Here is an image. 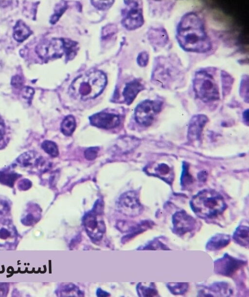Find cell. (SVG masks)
<instances>
[{
    "instance_id": "1",
    "label": "cell",
    "mask_w": 249,
    "mask_h": 297,
    "mask_svg": "<svg viewBox=\"0 0 249 297\" xmlns=\"http://www.w3.org/2000/svg\"><path fill=\"white\" fill-rule=\"evenodd\" d=\"M176 38L180 47L187 52L204 53L212 49L204 22L194 12L186 13L181 17L177 26Z\"/></svg>"
},
{
    "instance_id": "2",
    "label": "cell",
    "mask_w": 249,
    "mask_h": 297,
    "mask_svg": "<svg viewBox=\"0 0 249 297\" xmlns=\"http://www.w3.org/2000/svg\"><path fill=\"white\" fill-rule=\"evenodd\" d=\"M107 83L106 75L99 70H91L76 77L70 87L71 94L82 100L99 96Z\"/></svg>"
},
{
    "instance_id": "3",
    "label": "cell",
    "mask_w": 249,
    "mask_h": 297,
    "mask_svg": "<svg viewBox=\"0 0 249 297\" xmlns=\"http://www.w3.org/2000/svg\"><path fill=\"white\" fill-rule=\"evenodd\" d=\"M193 212L204 219H213L222 215L227 208L223 196L218 192L205 189L194 195L190 202Z\"/></svg>"
},
{
    "instance_id": "4",
    "label": "cell",
    "mask_w": 249,
    "mask_h": 297,
    "mask_svg": "<svg viewBox=\"0 0 249 297\" xmlns=\"http://www.w3.org/2000/svg\"><path fill=\"white\" fill-rule=\"evenodd\" d=\"M77 43L64 38H53L40 42L36 46L35 51L38 57L43 60L58 58L64 54L67 60L72 59L76 55Z\"/></svg>"
},
{
    "instance_id": "5",
    "label": "cell",
    "mask_w": 249,
    "mask_h": 297,
    "mask_svg": "<svg viewBox=\"0 0 249 297\" xmlns=\"http://www.w3.org/2000/svg\"><path fill=\"white\" fill-rule=\"evenodd\" d=\"M210 68H203L195 73L192 80L196 97L204 103H212L220 99L218 85Z\"/></svg>"
},
{
    "instance_id": "6",
    "label": "cell",
    "mask_w": 249,
    "mask_h": 297,
    "mask_svg": "<svg viewBox=\"0 0 249 297\" xmlns=\"http://www.w3.org/2000/svg\"><path fill=\"white\" fill-rule=\"evenodd\" d=\"M181 73L178 62L170 57L160 56L155 59L151 81L163 88L172 87Z\"/></svg>"
},
{
    "instance_id": "7",
    "label": "cell",
    "mask_w": 249,
    "mask_h": 297,
    "mask_svg": "<svg viewBox=\"0 0 249 297\" xmlns=\"http://www.w3.org/2000/svg\"><path fill=\"white\" fill-rule=\"evenodd\" d=\"M163 102L159 100H145L139 103L135 109L134 117L140 124L149 126L161 111Z\"/></svg>"
},
{
    "instance_id": "8",
    "label": "cell",
    "mask_w": 249,
    "mask_h": 297,
    "mask_svg": "<svg viewBox=\"0 0 249 297\" xmlns=\"http://www.w3.org/2000/svg\"><path fill=\"white\" fill-rule=\"evenodd\" d=\"M247 262L234 258L225 253L224 256L213 262L214 271L216 274L232 277L244 267Z\"/></svg>"
},
{
    "instance_id": "9",
    "label": "cell",
    "mask_w": 249,
    "mask_h": 297,
    "mask_svg": "<svg viewBox=\"0 0 249 297\" xmlns=\"http://www.w3.org/2000/svg\"><path fill=\"white\" fill-rule=\"evenodd\" d=\"M128 10L124 13L122 24L129 30L141 27L144 23L142 9L140 2L134 0H124Z\"/></svg>"
},
{
    "instance_id": "10",
    "label": "cell",
    "mask_w": 249,
    "mask_h": 297,
    "mask_svg": "<svg viewBox=\"0 0 249 297\" xmlns=\"http://www.w3.org/2000/svg\"><path fill=\"white\" fill-rule=\"evenodd\" d=\"M172 224L173 232L179 236L194 231L198 227L197 220L183 210L173 215Z\"/></svg>"
},
{
    "instance_id": "11",
    "label": "cell",
    "mask_w": 249,
    "mask_h": 297,
    "mask_svg": "<svg viewBox=\"0 0 249 297\" xmlns=\"http://www.w3.org/2000/svg\"><path fill=\"white\" fill-rule=\"evenodd\" d=\"M118 207L123 213L129 216L138 215L142 209L136 194L133 192L122 194L119 199Z\"/></svg>"
},
{
    "instance_id": "12",
    "label": "cell",
    "mask_w": 249,
    "mask_h": 297,
    "mask_svg": "<svg viewBox=\"0 0 249 297\" xmlns=\"http://www.w3.org/2000/svg\"><path fill=\"white\" fill-rule=\"evenodd\" d=\"M84 225L88 235L95 240H100L105 231L103 221L95 209L85 216Z\"/></svg>"
},
{
    "instance_id": "13",
    "label": "cell",
    "mask_w": 249,
    "mask_h": 297,
    "mask_svg": "<svg viewBox=\"0 0 249 297\" xmlns=\"http://www.w3.org/2000/svg\"><path fill=\"white\" fill-rule=\"evenodd\" d=\"M89 120L91 125L106 129L115 128L120 123L118 115L106 112L94 114L89 117Z\"/></svg>"
},
{
    "instance_id": "14",
    "label": "cell",
    "mask_w": 249,
    "mask_h": 297,
    "mask_svg": "<svg viewBox=\"0 0 249 297\" xmlns=\"http://www.w3.org/2000/svg\"><path fill=\"white\" fill-rule=\"evenodd\" d=\"M208 121L204 115L194 116L191 120L188 130V138L189 140H198L201 136L203 129Z\"/></svg>"
},
{
    "instance_id": "15",
    "label": "cell",
    "mask_w": 249,
    "mask_h": 297,
    "mask_svg": "<svg viewBox=\"0 0 249 297\" xmlns=\"http://www.w3.org/2000/svg\"><path fill=\"white\" fill-rule=\"evenodd\" d=\"M14 227L8 221H0V248H8L12 245L16 239Z\"/></svg>"
},
{
    "instance_id": "16",
    "label": "cell",
    "mask_w": 249,
    "mask_h": 297,
    "mask_svg": "<svg viewBox=\"0 0 249 297\" xmlns=\"http://www.w3.org/2000/svg\"><path fill=\"white\" fill-rule=\"evenodd\" d=\"M44 164V160L32 151L23 153L16 159L15 162L16 166L26 169H31L34 166L41 167Z\"/></svg>"
},
{
    "instance_id": "17",
    "label": "cell",
    "mask_w": 249,
    "mask_h": 297,
    "mask_svg": "<svg viewBox=\"0 0 249 297\" xmlns=\"http://www.w3.org/2000/svg\"><path fill=\"white\" fill-rule=\"evenodd\" d=\"M148 37L149 41L156 50L164 47L169 41L166 30L161 26L152 28L149 31Z\"/></svg>"
},
{
    "instance_id": "18",
    "label": "cell",
    "mask_w": 249,
    "mask_h": 297,
    "mask_svg": "<svg viewBox=\"0 0 249 297\" xmlns=\"http://www.w3.org/2000/svg\"><path fill=\"white\" fill-rule=\"evenodd\" d=\"M206 291H200L199 296H230L232 293V290L230 285L225 282H218L213 283L209 287L202 290Z\"/></svg>"
},
{
    "instance_id": "19",
    "label": "cell",
    "mask_w": 249,
    "mask_h": 297,
    "mask_svg": "<svg viewBox=\"0 0 249 297\" xmlns=\"http://www.w3.org/2000/svg\"><path fill=\"white\" fill-rule=\"evenodd\" d=\"M144 89V86L140 80L134 79L127 83L123 91V96L125 103L128 105L131 104L137 94Z\"/></svg>"
},
{
    "instance_id": "20",
    "label": "cell",
    "mask_w": 249,
    "mask_h": 297,
    "mask_svg": "<svg viewBox=\"0 0 249 297\" xmlns=\"http://www.w3.org/2000/svg\"><path fill=\"white\" fill-rule=\"evenodd\" d=\"M145 169L149 175L158 176L169 184L172 183L173 179V172L167 164L161 163L154 166L150 165Z\"/></svg>"
},
{
    "instance_id": "21",
    "label": "cell",
    "mask_w": 249,
    "mask_h": 297,
    "mask_svg": "<svg viewBox=\"0 0 249 297\" xmlns=\"http://www.w3.org/2000/svg\"><path fill=\"white\" fill-rule=\"evenodd\" d=\"M230 241V235L221 233L216 234L208 240L206 245V249L210 251L219 250L228 245Z\"/></svg>"
},
{
    "instance_id": "22",
    "label": "cell",
    "mask_w": 249,
    "mask_h": 297,
    "mask_svg": "<svg viewBox=\"0 0 249 297\" xmlns=\"http://www.w3.org/2000/svg\"><path fill=\"white\" fill-rule=\"evenodd\" d=\"M32 34L30 28L21 20H18L13 27V37L18 42L24 41Z\"/></svg>"
},
{
    "instance_id": "23",
    "label": "cell",
    "mask_w": 249,
    "mask_h": 297,
    "mask_svg": "<svg viewBox=\"0 0 249 297\" xmlns=\"http://www.w3.org/2000/svg\"><path fill=\"white\" fill-rule=\"evenodd\" d=\"M232 239L239 245L248 247L249 244V228L248 226L240 225L237 227L232 235Z\"/></svg>"
},
{
    "instance_id": "24",
    "label": "cell",
    "mask_w": 249,
    "mask_h": 297,
    "mask_svg": "<svg viewBox=\"0 0 249 297\" xmlns=\"http://www.w3.org/2000/svg\"><path fill=\"white\" fill-rule=\"evenodd\" d=\"M137 288L139 296H159L158 292L154 283L151 282L147 284L141 283L138 284Z\"/></svg>"
},
{
    "instance_id": "25",
    "label": "cell",
    "mask_w": 249,
    "mask_h": 297,
    "mask_svg": "<svg viewBox=\"0 0 249 297\" xmlns=\"http://www.w3.org/2000/svg\"><path fill=\"white\" fill-rule=\"evenodd\" d=\"M222 94L223 96L230 93L234 83V78L232 76L225 70L220 72Z\"/></svg>"
},
{
    "instance_id": "26",
    "label": "cell",
    "mask_w": 249,
    "mask_h": 297,
    "mask_svg": "<svg viewBox=\"0 0 249 297\" xmlns=\"http://www.w3.org/2000/svg\"><path fill=\"white\" fill-rule=\"evenodd\" d=\"M76 128L75 118L72 115L67 116L61 124V131L65 136H69L72 135Z\"/></svg>"
},
{
    "instance_id": "27",
    "label": "cell",
    "mask_w": 249,
    "mask_h": 297,
    "mask_svg": "<svg viewBox=\"0 0 249 297\" xmlns=\"http://www.w3.org/2000/svg\"><path fill=\"white\" fill-rule=\"evenodd\" d=\"M166 286L173 295H183L188 291L189 284L187 282H170L167 283Z\"/></svg>"
},
{
    "instance_id": "28",
    "label": "cell",
    "mask_w": 249,
    "mask_h": 297,
    "mask_svg": "<svg viewBox=\"0 0 249 297\" xmlns=\"http://www.w3.org/2000/svg\"><path fill=\"white\" fill-rule=\"evenodd\" d=\"M19 176V175L15 172L0 171V183L12 187L14 182Z\"/></svg>"
},
{
    "instance_id": "29",
    "label": "cell",
    "mask_w": 249,
    "mask_h": 297,
    "mask_svg": "<svg viewBox=\"0 0 249 297\" xmlns=\"http://www.w3.org/2000/svg\"><path fill=\"white\" fill-rule=\"evenodd\" d=\"M249 75H243L240 81L239 92L240 97L247 103L249 102Z\"/></svg>"
},
{
    "instance_id": "30",
    "label": "cell",
    "mask_w": 249,
    "mask_h": 297,
    "mask_svg": "<svg viewBox=\"0 0 249 297\" xmlns=\"http://www.w3.org/2000/svg\"><path fill=\"white\" fill-rule=\"evenodd\" d=\"M42 149L48 154L53 157L58 155V149L56 143L51 140H44L41 144Z\"/></svg>"
},
{
    "instance_id": "31",
    "label": "cell",
    "mask_w": 249,
    "mask_h": 297,
    "mask_svg": "<svg viewBox=\"0 0 249 297\" xmlns=\"http://www.w3.org/2000/svg\"><path fill=\"white\" fill-rule=\"evenodd\" d=\"M67 5L65 1H62L58 5H57L53 14L51 17L50 23L52 24L55 23L67 9Z\"/></svg>"
},
{
    "instance_id": "32",
    "label": "cell",
    "mask_w": 249,
    "mask_h": 297,
    "mask_svg": "<svg viewBox=\"0 0 249 297\" xmlns=\"http://www.w3.org/2000/svg\"><path fill=\"white\" fill-rule=\"evenodd\" d=\"M193 179L188 172V167L187 164L183 166L182 175L181 178V184L182 187L187 188L193 183Z\"/></svg>"
},
{
    "instance_id": "33",
    "label": "cell",
    "mask_w": 249,
    "mask_h": 297,
    "mask_svg": "<svg viewBox=\"0 0 249 297\" xmlns=\"http://www.w3.org/2000/svg\"><path fill=\"white\" fill-rule=\"evenodd\" d=\"M144 249L152 250H169L170 249L166 245L160 242L158 239H155L151 242H150L144 248Z\"/></svg>"
},
{
    "instance_id": "34",
    "label": "cell",
    "mask_w": 249,
    "mask_h": 297,
    "mask_svg": "<svg viewBox=\"0 0 249 297\" xmlns=\"http://www.w3.org/2000/svg\"><path fill=\"white\" fill-rule=\"evenodd\" d=\"M114 0H91V3L97 9L105 10L108 9Z\"/></svg>"
},
{
    "instance_id": "35",
    "label": "cell",
    "mask_w": 249,
    "mask_h": 297,
    "mask_svg": "<svg viewBox=\"0 0 249 297\" xmlns=\"http://www.w3.org/2000/svg\"><path fill=\"white\" fill-rule=\"evenodd\" d=\"M149 55L147 52L143 51L139 53L137 58V62L139 66L146 67L149 62Z\"/></svg>"
},
{
    "instance_id": "36",
    "label": "cell",
    "mask_w": 249,
    "mask_h": 297,
    "mask_svg": "<svg viewBox=\"0 0 249 297\" xmlns=\"http://www.w3.org/2000/svg\"><path fill=\"white\" fill-rule=\"evenodd\" d=\"M98 147H92L87 149L84 152V156L86 158L89 160L94 159L97 156Z\"/></svg>"
},
{
    "instance_id": "37",
    "label": "cell",
    "mask_w": 249,
    "mask_h": 297,
    "mask_svg": "<svg viewBox=\"0 0 249 297\" xmlns=\"http://www.w3.org/2000/svg\"><path fill=\"white\" fill-rule=\"evenodd\" d=\"M34 93V89L29 86L24 87L22 90V95L23 98L26 99L29 102H31Z\"/></svg>"
},
{
    "instance_id": "38",
    "label": "cell",
    "mask_w": 249,
    "mask_h": 297,
    "mask_svg": "<svg viewBox=\"0 0 249 297\" xmlns=\"http://www.w3.org/2000/svg\"><path fill=\"white\" fill-rule=\"evenodd\" d=\"M11 85L16 88L20 87L23 85V79L19 75L14 76L11 79Z\"/></svg>"
},
{
    "instance_id": "39",
    "label": "cell",
    "mask_w": 249,
    "mask_h": 297,
    "mask_svg": "<svg viewBox=\"0 0 249 297\" xmlns=\"http://www.w3.org/2000/svg\"><path fill=\"white\" fill-rule=\"evenodd\" d=\"M31 185L32 183L29 179H23L19 182L18 187L20 190H26L30 188Z\"/></svg>"
},
{
    "instance_id": "40",
    "label": "cell",
    "mask_w": 249,
    "mask_h": 297,
    "mask_svg": "<svg viewBox=\"0 0 249 297\" xmlns=\"http://www.w3.org/2000/svg\"><path fill=\"white\" fill-rule=\"evenodd\" d=\"M9 204L8 202L3 199L0 198V214H2L5 211H8Z\"/></svg>"
},
{
    "instance_id": "41",
    "label": "cell",
    "mask_w": 249,
    "mask_h": 297,
    "mask_svg": "<svg viewBox=\"0 0 249 297\" xmlns=\"http://www.w3.org/2000/svg\"><path fill=\"white\" fill-rule=\"evenodd\" d=\"M5 124L3 120L0 116V140H1L4 137L5 128Z\"/></svg>"
},
{
    "instance_id": "42",
    "label": "cell",
    "mask_w": 249,
    "mask_h": 297,
    "mask_svg": "<svg viewBox=\"0 0 249 297\" xmlns=\"http://www.w3.org/2000/svg\"><path fill=\"white\" fill-rule=\"evenodd\" d=\"M243 117L245 119V121L248 123V109L244 111L243 113Z\"/></svg>"
}]
</instances>
